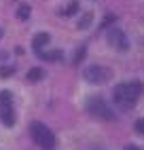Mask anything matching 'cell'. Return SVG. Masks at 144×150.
Instances as JSON below:
<instances>
[{"label":"cell","instance_id":"obj_1","mask_svg":"<svg viewBox=\"0 0 144 150\" xmlns=\"http://www.w3.org/2000/svg\"><path fill=\"white\" fill-rule=\"evenodd\" d=\"M142 91H144L142 83H121V85L115 87L112 97H115L117 106H121L123 110H129L133 104H136V99L142 95Z\"/></svg>","mask_w":144,"mask_h":150},{"label":"cell","instance_id":"obj_2","mask_svg":"<svg viewBox=\"0 0 144 150\" xmlns=\"http://www.w3.org/2000/svg\"><path fill=\"white\" fill-rule=\"evenodd\" d=\"M30 133H32L34 142L40 148H45V150H53L55 148V135H53V131H51L45 123L34 121L32 125H30Z\"/></svg>","mask_w":144,"mask_h":150},{"label":"cell","instance_id":"obj_3","mask_svg":"<svg viewBox=\"0 0 144 150\" xmlns=\"http://www.w3.org/2000/svg\"><path fill=\"white\" fill-rule=\"evenodd\" d=\"M87 112L100 121H115V112L108 108V104L102 97H89L87 99Z\"/></svg>","mask_w":144,"mask_h":150},{"label":"cell","instance_id":"obj_4","mask_svg":"<svg viewBox=\"0 0 144 150\" xmlns=\"http://www.w3.org/2000/svg\"><path fill=\"white\" fill-rule=\"evenodd\" d=\"M0 118H2V125H6V127H13L15 125L13 95H11V91H6V89L0 93Z\"/></svg>","mask_w":144,"mask_h":150},{"label":"cell","instance_id":"obj_5","mask_svg":"<svg viewBox=\"0 0 144 150\" xmlns=\"http://www.w3.org/2000/svg\"><path fill=\"white\" fill-rule=\"evenodd\" d=\"M83 76H85V81H87V83L102 85V83H106V81H108L110 72H108L104 66H89L85 72H83Z\"/></svg>","mask_w":144,"mask_h":150},{"label":"cell","instance_id":"obj_6","mask_svg":"<svg viewBox=\"0 0 144 150\" xmlns=\"http://www.w3.org/2000/svg\"><path fill=\"white\" fill-rule=\"evenodd\" d=\"M108 42L115 47V49H119V51H125V49L129 47L125 32H123V30H119V28H115V30H112V32L108 34Z\"/></svg>","mask_w":144,"mask_h":150},{"label":"cell","instance_id":"obj_7","mask_svg":"<svg viewBox=\"0 0 144 150\" xmlns=\"http://www.w3.org/2000/svg\"><path fill=\"white\" fill-rule=\"evenodd\" d=\"M49 40H51V36H49L47 32H40V34H36V36L32 38V49H34L36 53H40V51L49 45Z\"/></svg>","mask_w":144,"mask_h":150},{"label":"cell","instance_id":"obj_8","mask_svg":"<svg viewBox=\"0 0 144 150\" xmlns=\"http://www.w3.org/2000/svg\"><path fill=\"white\" fill-rule=\"evenodd\" d=\"M43 78H45V70L43 68H32V70H30V72H28V81H43Z\"/></svg>","mask_w":144,"mask_h":150},{"label":"cell","instance_id":"obj_9","mask_svg":"<svg viewBox=\"0 0 144 150\" xmlns=\"http://www.w3.org/2000/svg\"><path fill=\"white\" fill-rule=\"evenodd\" d=\"M76 11H78V2H76V0H72V2L66 4V8H64L61 13H64V15H74Z\"/></svg>","mask_w":144,"mask_h":150},{"label":"cell","instance_id":"obj_10","mask_svg":"<svg viewBox=\"0 0 144 150\" xmlns=\"http://www.w3.org/2000/svg\"><path fill=\"white\" fill-rule=\"evenodd\" d=\"M17 17L19 19H28L30 17V4H21L17 8Z\"/></svg>","mask_w":144,"mask_h":150},{"label":"cell","instance_id":"obj_11","mask_svg":"<svg viewBox=\"0 0 144 150\" xmlns=\"http://www.w3.org/2000/svg\"><path fill=\"white\" fill-rule=\"evenodd\" d=\"M91 19H93V15H91V13H87L83 19H81V23H78V28L81 30H87L89 25H91Z\"/></svg>","mask_w":144,"mask_h":150},{"label":"cell","instance_id":"obj_12","mask_svg":"<svg viewBox=\"0 0 144 150\" xmlns=\"http://www.w3.org/2000/svg\"><path fill=\"white\" fill-rule=\"evenodd\" d=\"M13 74V68L11 66H4V68H0V78H9Z\"/></svg>","mask_w":144,"mask_h":150},{"label":"cell","instance_id":"obj_13","mask_svg":"<svg viewBox=\"0 0 144 150\" xmlns=\"http://www.w3.org/2000/svg\"><path fill=\"white\" fill-rule=\"evenodd\" d=\"M115 21H117V17H115V15H106L104 19H102V28H106V25L115 23Z\"/></svg>","mask_w":144,"mask_h":150},{"label":"cell","instance_id":"obj_14","mask_svg":"<svg viewBox=\"0 0 144 150\" xmlns=\"http://www.w3.org/2000/svg\"><path fill=\"white\" fill-rule=\"evenodd\" d=\"M85 51H87L85 47H81V49H78V53H76V57H74V64H81V62H83V57H85Z\"/></svg>","mask_w":144,"mask_h":150},{"label":"cell","instance_id":"obj_15","mask_svg":"<svg viewBox=\"0 0 144 150\" xmlns=\"http://www.w3.org/2000/svg\"><path fill=\"white\" fill-rule=\"evenodd\" d=\"M136 131L144 133V118H138V121H136Z\"/></svg>","mask_w":144,"mask_h":150},{"label":"cell","instance_id":"obj_16","mask_svg":"<svg viewBox=\"0 0 144 150\" xmlns=\"http://www.w3.org/2000/svg\"><path fill=\"white\" fill-rule=\"evenodd\" d=\"M125 150H140L138 146H125Z\"/></svg>","mask_w":144,"mask_h":150},{"label":"cell","instance_id":"obj_17","mask_svg":"<svg viewBox=\"0 0 144 150\" xmlns=\"http://www.w3.org/2000/svg\"><path fill=\"white\" fill-rule=\"evenodd\" d=\"M0 34H2V32H0Z\"/></svg>","mask_w":144,"mask_h":150}]
</instances>
